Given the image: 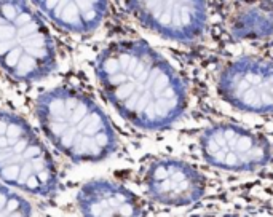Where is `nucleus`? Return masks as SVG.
I'll use <instances>...</instances> for the list:
<instances>
[{"label":"nucleus","mask_w":273,"mask_h":217,"mask_svg":"<svg viewBox=\"0 0 273 217\" xmlns=\"http://www.w3.org/2000/svg\"><path fill=\"white\" fill-rule=\"evenodd\" d=\"M96 75L110 104L136 128L165 129L187 107L181 77L141 40H121L104 48L96 61Z\"/></svg>","instance_id":"f257e3e1"},{"label":"nucleus","mask_w":273,"mask_h":217,"mask_svg":"<svg viewBox=\"0 0 273 217\" xmlns=\"http://www.w3.org/2000/svg\"><path fill=\"white\" fill-rule=\"evenodd\" d=\"M36 112L46 139L74 162H101L117 150L118 141L112 123L82 91H46L37 98Z\"/></svg>","instance_id":"f03ea898"},{"label":"nucleus","mask_w":273,"mask_h":217,"mask_svg":"<svg viewBox=\"0 0 273 217\" xmlns=\"http://www.w3.org/2000/svg\"><path fill=\"white\" fill-rule=\"evenodd\" d=\"M53 38L26 0H0V69L20 82H37L53 72Z\"/></svg>","instance_id":"7ed1b4c3"},{"label":"nucleus","mask_w":273,"mask_h":217,"mask_svg":"<svg viewBox=\"0 0 273 217\" xmlns=\"http://www.w3.org/2000/svg\"><path fill=\"white\" fill-rule=\"evenodd\" d=\"M0 179L39 197H51L58 190L48 148L24 120L7 110H0Z\"/></svg>","instance_id":"20e7f679"},{"label":"nucleus","mask_w":273,"mask_h":217,"mask_svg":"<svg viewBox=\"0 0 273 217\" xmlns=\"http://www.w3.org/2000/svg\"><path fill=\"white\" fill-rule=\"evenodd\" d=\"M200 150L206 163L225 171H254L272 160L270 142L234 123H217L203 131Z\"/></svg>","instance_id":"39448f33"},{"label":"nucleus","mask_w":273,"mask_h":217,"mask_svg":"<svg viewBox=\"0 0 273 217\" xmlns=\"http://www.w3.org/2000/svg\"><path fill=\"white\" fill-rule=\"evenodd\" d=\"M217 90L238 110L273 113V62L248 56L230 62L220 73Z\"/></svg>","instance_id":"423d86ee"},{"label":"nucleus","mask_w":273,"mask_h":217,"mask_svg":"<svg viewBox=\"0 0 273 217\" xmlns=\"http://www.w3.org/2000/svg\"><path fill=\"white\" fill-rule=\"evenodd\" d=\"M137 19L161 37L194 42L206 29V0H126Z\"/></svg>","instance_id":"0eeeda50"},{"label":"nucleus","mask_w":273,"mask_h":217,"mask_svg":"<svg viewBox=\"0 0 273 217\" xmlns=\"http://www.w3.org/2000/svg\"><path fill=\"white\" fill-rule=\"evenodd\" d=\"M149 197L165 206L182 208L196 203L205 193V179L192 164L174 158L154 162L144 176Z\"/></svg>","instance_id":"6e6552de"},{"label":"nucleus","mask_w":273,"mask_h":217,"mask_svg":"<svg viewBox=\"0 0 273 217\" xmlns=\"http://www.w3.org/2000/svg\"><path fill=\"white\" fill-rule=\"evenodd\" d=\"M77 206L83 216H139L141 201L131 190L112 181H93L80 188Z\"/></svg>","instance_id":"1a4fd4ad"},{"label":"nucleus","mask_w":273,"mask_h":217,"mask_svg":"<svg viewBox=\"0 0 273 217\" xmlns=\"http://www.w3.org/2000/svg\"><path fill=\"white\" fill-rule=\"evenodd\" d=\"M58 27L85 34L101 24L107 10V0H32Z\"/></svg>","instance_id":"9d476101"},{"label":"nucleus","mask_w":273,"mask_h":217,"mask_svg":"<svg viewBox=\"0 0 273 217\" xmlns=\"http://www.w3.org/2000/svg\"><path fill=\"white\" fill-rule=\"evenodd\" d=\"M31 203L11 188L0 184V216H32Z\"/></svg>","instance_id":"9b49d317"}]
</instances>
